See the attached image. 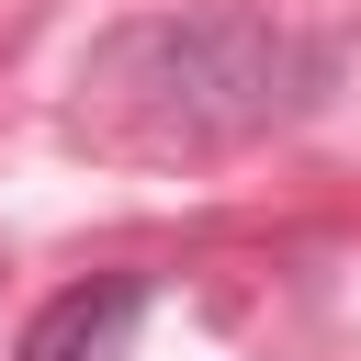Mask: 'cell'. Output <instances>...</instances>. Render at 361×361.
Here are the masks:
<instances>
[{
	"label": "cell",
	"instance_id": "6da1fadb",
	"mask_svg": "<svg viewBox=\"0 0 361 361\" xmlns=\"http://www.w3.org/2000/svg\"><path fill=\"white\" fill-rule=\"evenodd\" d=\"M338 90V45L259 23V11H147L113 23L79 68V124L90 147L124 158H214L248 135L305 124Z\"/></svg>",
	"mask_w": 361,
	"mask_h": 361
},
{
	"label": "cell",
	"instance_id": "7a4b0ae2",
	"mask_svg": "<svg viewBox=\"0 0 361 361\" xmlns=\"http://www.w3.org/2000/svg\"><path fill=\"white\" fill-rule=\"evenodd\" d=\"M135 316H147V282H135V271H102V282L56 293V305L23 327V361H124Z\"/></svg>",
	"mask_w": 361,
	"mask_h": 361
}]
</instances>
